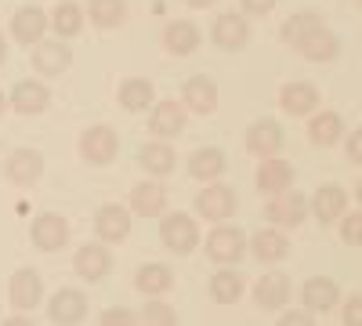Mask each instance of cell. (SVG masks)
<instances>
[{"label": "cell", "mask_w": 362, "mask_h": 326, "mask_svg": "<svg viewBox=\"0 0 362 326\" xmlns=\"http://www.w3.org/2000/svg\"><path fill=\"white\" fill-rule=\"evenodd\" d=\"M247 254V235L243 228L235 225H218L214 232L206 235V257L218 264H235L239 257Z\"/></svg>", "instance_id": "6da1fadb"}, {"label": "cell", "mask_w": 362, "mask_h": 326, "mask_svg": "<svg viewBox=\"0 0 362 326\" xmlns=\"http://www.w3.org/2000/svg\"><path fill=\"white\" fill-rule=\"evenodd\" d=\"M76 149H80V156H83L87 163L102 167V163H112V160H116V153H119V138H116L112 127H102V124H98V127H87V131L80 134Z\"/></svg>", "instance_id": "7a4b0ae2"}, {"label": "cell", "mask_w": 362, "mask_h": 326, "mask_svg": "<svg viewBox=\"0 0 362 326\" xmlns=\"http://www.w3.org/2000/svg\"><path fill=\"white\" fill-rule=\"evenodd\" d=\"M160 240H163V247L167 250H174V254H192L196 250V243H199V228H196V221L189 218V214H167L163 221H160Z\"/></svg>", "instance_id": "3957f363"}, {"label": "cell", "mask_w": 362, "mask_h": 326, "mask_svg": "<svg viewBox=\"0 0 362 326\" xmlns=\"http://www.w3.org/2000/svg\"><path fill=\"white\" fill-rule=\"evenodd\" d=\"M264 214H268V221H276L279 228H297L300 221H305V214H308V199L300 192H293V189H283V192H276L268 199Z\"/></svg>", "instance_id": "277c9868"}, {"label": "cell", "mask_w": 362, "mask_h": 326, "mask_svg": "<svg viewBox=\"0 0 362 326\" xmlns=\"http://www.w3.org/2000/svg\"><path fill=\"white\" fill-rule=\"evenodd\" d=\"M283 127L276 120H254L247 127V153L257 156V160H272L279 149H283Z\"/></svg>", "instance_id": "5b68a950"}, {"label": "cell", "mask_w": 362, "mask_h": 326, "mask_svg": "<svg viewBox=\"0 0 362 326\" xmlns=\"http://www.w3.org/2000/svg\"><path fill=\"white\" fill-rule=\"evenodd\" d=\"M69 62H73V51H69L66 40L54 37V40L33 44V69H37L40 76H58V73H66Z\"/></svg>", "instance_id": "8992f818"}, {"label": "cell", "mask_w": 362, "mask_h": 326, "mask_svg": "<svg viewBox=\"0 0 362 326\" xmlns=\"http://www.w3.org/2000/svg\"><path fill=\"white\" fill-rule=\"evenodd\" d=\"M210 40H214L218 47L225 51H243L247 40H250V25L243 15H235V11H225L214 18V29H210Z\"/></svg>", "instance_id": "52a82bcc"}, {"label": "cell", "mask_w": 362, "mask_h": 326, "mask_svg": "<svg viewBox=\"0 0 362 326\" xmlns=\"http://www.w3.org/2000/svg\"><path fill=\"white\" fill-rule=\"evenodd\" d=\"M95 232L102 243H119L131 235V211L119 203H105L102 211L95 214Z\"/></svg>", "instance_id": "ba28073f"}, {"label": "cell", "mask_w": 362, "mask_h": 326, "mask_svg": "<svg viewBox=\"0 0 362 326\" xmlns=\"http://www.w3.org/2000/svg\"><path fill=\"white\" fill-rule=\"evenodd\" d=\"M47 315H51L54 326H76V322H83V315H87V298H83L80 290L66 286V290H58L54 298H51Z\"/></svg>", "instance_id": "9c48e42d"}, {"label": "cell", "mask_w": 362, "mask_h": 326, "mask_svg": "<svg viewBox=\"0 0 362 326\" xmlns=\"http://www.w3.org/2000/svg\"><path fill=\"white\" fill-rule=\"evenodd\" d=\"M196 211H199L203 221H225L235 211V192L228 185H206L196 196Z\"/></svg>", "instance_id": "30bf717a"}, {"label": "cell", "mask_w": 362, "mask_h": 326, "mask_svg": "<svg viewBox=\"0 0 362 326\" xmlns=\"http://www.w3.org/2000/svg\"><path fill=\"white\" fill-rule=\"evenodd\" d=\"M181 105L199 116H210L218 109V83L210 76H189L185 87H181Z\"/></svg>", "instance_id": "8fae6325"}, {"label": "cell", "mask_w": 362, "mask_h": 326, "mask_svg": "<svg viewBox=\"0 0 362 326\" xmlns=\"http://www.w3.org/2000/svg\"><path fill=\"white\" fill-rule=\"evenodd\" d=\"M148 127H153V134H156L160 141L181 134V131H185V105L174 102V98H167V102H153V116H148Z\"/></svg>", "instance_id": "7c38bea8"}, {"label": "cell", "mask_w": 362, "mask_h": 326, "mask_svg": "<svg viewBox=\"0 0 362 326\" xmlns=\"http://www.w3.org/2000/svg\"><path fill=\"white\" fill-rule=\"evenodd\" d=\"M279 109L290 112V116H308L312 109H319V91H315V83H308V80L283 83V87H279Z\"/></svg>", "instance_id": "4fadbf2b"}, {"label": "cell", "mask_w": 362, "mask_h": 326, "mask_svg": "<svg viewBox=\"0 0 362 326\" xmlns=\"http://www.w3.org/2000/svg\"><path fill=\"white\" fill-rule=\"evenodd\" d=\"M44 33H47V15H44L37 4H29V8H18V11H15V18H11V37H15L18 44L33 47V44L44 40Z\"/></svg>", "instance_id": "5bb4252c"}, {"label": "cell", "mask_w": 362, "mask_h": 326, "mask_svg": "<svg viewBox=\"0 0 362 326\" xmlns=\"http://www.w3.org/2000/svg\"><path fill=\"white\" fill-rule=\"evenodd\" d=\"M109 264H112V257H109V250H105L102 243H83V247L76 250V257H73L76 276L87 279V283L105 279V276H109Z\"/></svg>", "instance_id": "9a60e30c"}, {"label": "cell", "mask_w": 362, "mask_h": 326, "mask_svg": "<svg viewBox=\"0 0 362 326\" xmlns=\"http://www.w3.org/2000/svg\"><path fill=\"white\" fill-rule=\"evenodd\" d=\"M4 174H8L11 185H33L44 174V156L37 149H15L4 163Z\"/></svg>", "instance_id": "2e32d148"}, {"label": "cell", "mask_w": 362, "mask_h": 326, "mask_svg": "<svg viewBox=\"0 0 362 326\" xmlns=\"http://www.w3.org/2000/svg\"><path fill=\"white\" fill-rule=\"evenodd\" d=\"M33 243L40 250H62L69 243V221L62 214H51V211L40 214L33 221Z\"/></svg>", "instance_id": "e0dca14e"}, {"label": "cell", "mask_w": 362, "mask_h": 326, "mask_svg": "<svg viewBox=\"0 0 362 326\" xmlns=\"http://www.w3.org/2000/svg\"><path fill=\"white\" fill-rule=\"evenodd\" d=\"M254 301H257V308H264V312L283 308V305L290 301V279H286L283 272L261 276V279L254 283Z\"/></svg>", "instance_id": "ac0fdd59"}, {"label": "cell", "mask_w": 362, "mask_h": 326, "mask_svg": "<svg viewBox=\"0 0 362 326\" xmlns=\"http://www.w3.org/2000/svg\"><path fill=\"white\" fill-rule=\"evenodd\" d=\"M47 102H51V95H47V87H44L40 80H18V83L11 87V98H8V105H15L22 116L44 112Z\"/></svg>", "instance_id": "d6986e66"}, {"label": "cell", "mask_w": 362, "mask_h": 326, "mask_svg": "<svg viewBox=\"0 0 362 326\" xmlns=\"http://www.w3.org/2000/svg\"><path fill=\"white\" fill-rule=\"evenodd\" d=\"M44 298V279L33 272V269H18L11 276V305L18 312H29V308H37Z\"/></svg>", "instance_id": "ffe728a7"}, {"label": "cell", "mask_w": 362, "mask_h": 326, "mask_svg": "<svg viewBox=\"0 0 362 326\" xmlns=\"http://www.w3.org/2000/svg\"><path fill=\"white\" fill-rule=\"evenodd\" d=\"M312 211H315L319 225L337 221V218L348 211V192H344L341 185H322V189H315V196H312Z\"/></svg>", "instance_id": "44dd1931"}, {"label": "cell", "mask_w": 362, "mask_h": 326, "mask_svg": "<svg viewBox=\"0 0 362 326\" xmlns=\"http://www.w3.org/2000/svg\"><path fill=\"white\" fill-rule=\"evenodd\" d=\"M163 47H167L170 54H192V51L199 47V29H196V22H189V18L167 22V29H163Z\"/></svg>", "instance_id": "7402d4cb"}, {"label": "cell", "mask_w": 362, "mask_h": 326, "mask_svg": "<svg viewBox=\"0 0 362 326\" xmlns=\"http://www.w3.org/2000/svg\"><path fill=\"white\" fill-rule=\"evenodd\" d=\"M163 206H167V189H163L160 182H141V185H134V192H131V211H134V214H141V218H160Z\"/></svg>", "instance_id": "603a6c76"}, {"label": "cell", "mask_w": 362, "mask_h": 326, "mask_svg": "<svg viewBox=\"0 0 362 326\" xmlns=\"http://www.w3.org/2000/svg\"><path fill=\"white\" fill-rule=\"evenodd\" d=\"M337 298H341L337 283H334V279H326V276L308 279V283H305V290H300V301H305V308H308V312H329V308L337 305Z\"/></svg>", "instance_id": "cb8c5ba5"}, {"label": "cell", "mask_w": 362, "mask_h": 326, "mask_svg": "<svg viewBox=\"0 0 362 326\" xmlns=\"http://www.w3.org/2000/svg\"><path fill=\"white\" fill-rule=\"evenodd\" d=\"M290 182H293V167H290L286 160H279V156L261 160V167H257V189H261V192L276 196V192L290 189Z\"/></svg>", "instance_id": "d4e9b609"}, {"label": "cell", "mask_w": 362, "mask_h": 326, "mask_svg": "<svg viewBox=\"0 0 362 326\" xmlns=\"http://www.w3.org/2000/svg\"><path fill=\"white\" fill-rule=\"evenodd\" d=\"M153 102H156V87L145 76H127L124 83H119V105H124L127 112H141Z\"/></svg>", "instance_id": "484cf974"}, {"label": "cell", "mask_w": 362, "mask_h": 326, "mask_svg": "<svg viewBox=\"0 0 362 326\" xmlns=\"http://www.w3.org/2000/svg\"><path fill=\"white\" fill-rule=\"evenodd\" d=\"M138 163L148 170V174H156V177H163V174H170L174 170V163H177V156H174V149L167 141H145L141 149H138Z\"/></svg>", "instance_id": "4316f807"}, {"label": "cell", "mask_w": 362, "mask_h": 326, "mask_svg": "<svg viewBox=\"0 0 362 326\" xmlns=\"http://www.w3.org/2000/svg\"><path fill=\"white\" fill-rule=\"evenodd\" d=\"M47 25H54V33L58 40H66V37H76L80 29H83V8L76 4V0H58Z\"/></svg>", "instance_id": "83f0119b"}, {"label": "cell", "mask_w": 362, "mask_h": 326, "mask_svg": "<svg viewBox=\"0 0 362 326\" xmlns=\"http://www.w3.org/2000/svg\"><path fill=\"white\" fill-rule=\"evenodd\" d=\"M297 51L305 54L308 62H334V58L341 54V37H337V33H329V29L322 25L319 33H312Z\"/></svg>", "instance_id": "f1b7e54d"}, {"label": "cell", "mask_w": 362, "mask_h": 326, "mask_svg": "<svg viewBox=\"0 0 362 326\" xmlns=\"http://www.w3.org/2000/svg\"><path fill=\"white\" fill-rule=\"evenodd\" d=\"M341 134H344V120L337 112H329V109H322L319 116H312L308 120V138H312V145H337L341 141Z\"/></svg>", "instance_id": "f546056e"}, {"label": "cell", "mask_w": 362, "mask_h": 326, "mask_svg": "<svg viewBox=\"0 0 362 326\" xmlns=\"http://www.w3.org/2000/svg\"><path fill=\"white\" fill-rule=\"evenodd\" d=\"M225 153L221 149H196L189 156V174L199 177V182H218V177L225 174Z\"/></svg>", "instance_id": "4dcf8cb0"}, {"label": "cell", "mask_w": 362, "mask_h": 326, "mask_svg": "<svg viewBox=\"0 0 362 326\" xmlns=\"http://www.w3.org/2000/svg\"><path fill=\"white\" fill-rule=\"evenodd\" d=\"M134 286L145 298H160V293H167L174 286V276H170L167 264H141L138 276H134Z\"/></svg>", "instance_id": "1f68e13d"}, {"label": "cell", "mask_w": 362, "mask_h": 326, "mask_svg": "<svg viewBox=\"0 0 362 326\" xmlns=\"http://www.w3.org/2000/svg\"><path fill=\"white\" fill-rule=\"evenodd\" d=\"M319 29H322V18H319L315 11H300V15H293V18H286V22H283L279 37H283L290 47H300L312 33H319Z\"/></svg>", "instance_id": "d6a6232c"}, {"label": "cell", "mask_w": 362, "mask_h": 326, "mask_svg": "<svg viewBox=\"0 0 362 326\" xmlns=\"http://www.w3.org/2000/svg\"><path fill=\"white\" fill-rule=\"evenodd\" d=\"M250 247H254V257L257 261H283L286 257V250H290V243H286V235L279 232V228H261L254 240H250Z\"/></svg>", "instance_id": "836d02e7"}, {"label": "cell", "mask_w": 362, "mask_h": 326, "mask_svg": "<svg viewBox=\"0 0 362 326\" xmlns=\"http://www.w3.org/2000/svg\"><path fill=\"white\" fill-rule=\"evenodd\" d=\"M210 298H214L218 305H235L239 298H243V276L232 272V269H221L210 276Z\"/></svg>", "instance_id": "e575fe53"}, {"label": "cell", "mask_w": 362, "mask_h": 326, "mask_svg": "<svg viewBox=\"0 0 362 326\" xmlns=\"http://www.w3.org/2000/svg\"><path fill=\"white\" fill-rule=\"evenodd\" d=\"M87 15L98 29H112L127 18V0H87Z\"/></svg>", "instance_id": "d590c367"}, {"label": "cell", "mask_w": 362, "mask_h": 326, "mask_svg": "<svg viewBox=\"0 0 362 326\" xmlns=\"http://www.w3.org/2000/svg\"><path fill=\"white\" fill-rule=\"evenodd\" d=\"M174 322H177V315L163 301H148L141 308V315H138V326H174Z\"/></svg>", "instance_id": "8d00e7d4"}, {"label": "cell", "mask_w": 362, "mask_h": 326, "mask_svg": "<svg viewBox=\"0 0 362 326\" xmlns=\"http://www.w3.org/2000/svg\"><path fill=\"white\" fill-rule=\"evenodd\" d=\"M341 235H344V243H351V247L362 243V214H358V211L348 214V221L341 225Z\"/></svg>", "instance_id": "74e56055"}, {"label": "cell", "mask_w": 362, "mask_h": 326, "mask_svg": "<svg viewBox=\"0 0 362 326\" xmlns=\"http://www.w3.org/2000/svg\"><path fill=\"white\" fill-rule=\"evenodd\" d=\"M102 326H138V319L127 308H105L102 312Z\"/></svg>", "instance_id": "f35d334b"}, {"label": "cell", "mask_w": 362, "mask_h": 326, "mask_svg": "<svg viewBox=\"0 0 362 326\" xmlns=\"http://www.w3.org/2000/svg\"><path fill=\"white\" fill-rule=\"evenodd\" d=\"M344 326H362V298L351 293L348 298V308H344Z\"/></svg>", "instance_id": "ab89813d"}, {"label": "cell", "mask_w": 362, "mask_h": 326, "mask_svg": "<svg viewBox=\"0 0 362 326\" xmlns=\"http://www.w3.org/2000/svg\"><path fill=\"white\" fill-rule=\"evenodd\" d=\"M279 326H315V319H312V312H286L279 319Z\"/></svg>", "instance_id": "60d3db41"}, {"label": "cell", "mask_w": 362, "mask_h": 326, "mask_svg": "<svg viewBox=\"0 0 362 326\" xmlns=\"http://www.w3.org/2000/svg\"><path fill=\"white\" fill-rule=\"evenodd\" d=\"M276 8V0H243V11L247 15H268Z\"/></svg>", "instance_id": "b9f144b4"}, {"label": "cell", "mask_w": 362, "mask_h": 326, "mask_svg": "<svg viewBox=\"0 0 362 326\" xmlns=\"http://www.w3.org/2000/svg\"><path fill=\"white\" fill-rule=\"evenodd\" d=\"M348 160H351V163L362 160V134H358V131L348 134Z\"/></svg>", "instance_id": "7bdbcfd3"}, {"label": "cell", "mask_w": 362, "mask_h": 326, "mask_svg": "<svg viewBox=\"0 0 362 326\" xmlns=\"http://www.w3.org/2000/svg\"><path fill=\"white\" fill-rule=\"evenodd\" d=\"M4 326H33V319H29V315H11Z\"/></svg>", "instance_id": "ee69618b"}, {"label": "cell", "mask_w": 362, "mask_h": 326, "mask_svg": "<svg viewBox=\"0 0 362 326\" xmlns=\"http://www.w3.org/2000/svg\"><path fill=\"white\" fill-rule=\"evenodd\" d=\"M189 8H210V4H218V0H185Z\"/></svg>", "instance_id": "f6af8a7d"}, {"label": "cell", "mask_w": 362, "mask_h": 326, "mask_svg": "<svg viewBox=\"0 0 362 326\" xmlns=\"http://www.w3.org/2000/svg\"><path fill=\"white\" fill-rule=\"evenodd\" d=\"M8 58V40H4V33H0V62Z\"/></svg>", "instance_id": "bcb514c9"}, {"label": "cell", "mask_w": 362, "mask_h": 326, "mask_svg": "<svg viewBox=\"0 0 362 326\" xmlns=\"http://www.w3.org/2000/svg\"><path fill=\"white\" fill-rule=\"evenodd\" d=\"M4 109H8V98H4V95H0V116H4Z\"/></svg>", "instance_id": "7dc6e473"}]
</instances>
